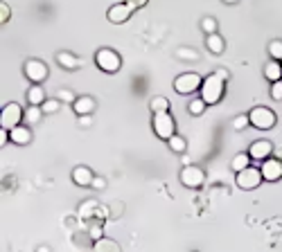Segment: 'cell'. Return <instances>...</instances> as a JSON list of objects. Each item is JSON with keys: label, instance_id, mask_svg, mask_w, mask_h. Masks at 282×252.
Listing matches in <instances>:
<instances>
[{"label": "cell", "instance_id": "6da1fadb", "mask_svg": "<svg viewBox=\"0 0 282 252\" xmlns=\"http://www.w3.org/2000/svg\"><path fill=\"white\" fill-rule=\"evenodd\" d=\"M224 90H226V79H221L217 72H212L210 77H205L203 83H201V97L208 102V106L221 102Z\"/></svg>", "mask_w": 282, "mask_h": 252}, {"label": "cell", "instance_id": "7a4b0ae2", "mask_svg": "<svg viewBox=\"0 0 282 252\" xmlns=\"http://www.w3.org/2000/svg\"><path fill=\"white\" fill-rule=\"evenodd\" d=\"M95 65L106 74H115L117 70L122 68V59L115 50L102 48V50H97V54H95Z\"/></svg>", "mask_w": 282, "mask_h": 252}, {"label": "cell", "instance_id": "3957f363", "mask_svg": "<svg viewBox=\"0 0 282 252\" xmlns=\"http://www.w3.org/2000/svg\"><path fill=\"white\" fill-rule=\"evenodd\" d=\"M151 126H154V133L161 137V140H170V137L176 133V122H174V117H172L170 111L154 113Z\"/></svg>", "mask_w": 282, "mask_h": 252}, {"label": "cell", "instance_id": "277c9868", "mask_svg": "<svg viewBox=\"0 0 282 252\" xmlns=\"http://www.w3.org/2000/svg\"><path fill=\"white\" fill-rule=\"evenodd\" d=\"M248 117H251V126H255V128H260V131H269V128H273L276 122H278V115L267 106L251 108Z\"/></svg>", "mask_w": 282, "mask_h": 252}, {"label": "cell", "instance_id": "5b68a950", "mask_svg": "<svg viewBox=\"0 0 282 252\" xmlns=\"http://www.w3.org/2000/svg\"><path fill=\"white\" fill-rule=\"evenodd\" d=\"M264 183V176H262V169L258 167H246V169L237 171V187L239 189H255Z\"/></svg>", "mask_w": 282, "mask_h": 252}, {"label": "cell", "instance_id": "8992f818", "mask_svg": "<svg viewBox=\"0 0 282 252\" xmlns=\"http://www.w3.org/2000/svg\"><path fill=\"white\" fill-rule=\"evenodd\" d=\"M201 83L203 81H201V77L196 72H183L174 79V90L179 95H192V92H196L201 88Z\"/></svg>", "mask_w": 282, "mask_h": 252}, {"label": "cell", "instance_id": "52a82bcc", "mask_svg": "<svg viewBox=\"0 0 282 252\" xmlns=\"http://www.w3.org/2000/svg\"><path fill=\"white\" fill-rule=\"evenodd\" d=\"M23 117H25V111L20 108V104L11 102V104H7V106L2 108V113H0V126L11 131L14 126H18L20 122H23Z\"/></svg>", "mask_w": 282, "mask_h": 252}, {"label": "cell", "instance_id": "ba28073f", "mask_svg": "<svg viewBox=\"0 0 282 252\" xmlns=\"http://www.w3.org/2000/svg\"><path fill=\"white\" fill-rule=\"evenodd\" d=\"M181 183L185 185V187L190 189H199L201 185L205 183V171L201 169V167H194V165H185L183 169H181Z\"/></svg>", "mask_w": 282, "mask_h": 252}, {"label": "cell", "instance_id": "9c48e42d", "mask_svg": "<svg viewBox=\"0 0 282 252\" xmlns=\"http://www.w3.org/2000/svg\"><path fill=\"white\" fill-rule=\"evenodd\" d=\"M23 72L32 83H43L50 74L48 65H45L43 61H39V59H29V61L23 65Z\"/></svg>", "mask_w": 282, "mask_h": 252}, {"label": "cell", "instance_id": "30bf717a", "mask_svg": "<svg viewBox=\"0 0 282 252\" xmlns=\"http://www.w3.org/2000/svg\"><path fill=\"white\" fill-rule=\"evenodd\" d=\"M262 176L267 183H276V180H282V160L280 158H267V160H262Z\"/></svg>", "mask_w": 282, "mask_h": 252}, {"label": "cell", "instance_id": "8fae6325", "mask_svg": "<svg viewBox=\"0 0 282 252\" xmlns=\"http://www.w3.org/2000/svg\"><path fill=\"white\" fill-rule=\"evenodd\" d=\"M133 14V7H129L127 2H117V5H111V9L106 11V20L113 25H122L127 23Z\"/></svg>", "mask_w": 282, "mask_h": 252}, {"label": "cell", "instance_id": "7c38bea8", "mask_svg": "<svg viewBox=\"0 0 282 252\" xmlns=\"http://www.w3.org/2000/svg\"><path fill=\"white\" fill-rule=\"evenodd\" d=\"M248 153H251V158H253V160H258V162L267 160V158H271V155H273V142H269V140L253 142V144H251V149H248Z\"/></svg>", "mask_w": 282, "mask_h": 252}, {"label": "cell", "instance_id": "4fadbf2b", "mask_svg": "<svg viewBox=\"0 0 282 252\" xmlns=\"http://www.w3.org/2000/svg\"><path fill=\"white\" fill-rule=\"evenodd\" d=\"M70 178H73V183L79 185V187H91V185H93V178H95V174H93V171L88 169L86 165H79V167H75V169H73Z\"/></svg>", "mask_w": 282, "mask_h": 252}, {"label": "cell", "instance_id": "5bb4252c", "mask_svg": "<svg viewBox=\"0 0 282 252\" xmlns=\"http://www.w3.org/2000/svg\"><path fill=\"white\" fill-rule=\"evenodd\" d=\"M9 142H14V144H20V146H25V144H29L32 142V128H29V124L27 126H14L9 131Z\"/></svg>", "mask_w": 282, "mask_h": 252}, {"label": "cell", "instance_id": "9a60e30c", "mask_svg": "<svg viewBox=\"0 0 282 252\" xmlns=\"http://www.w3.org/2000/svg\"><path fill=\"white\" fill-rule=\"evenodd\" d=\"M95 99L88 97V95H82V97H77L73 102V111L77 113V115H88V113H95Z\"/></svg>", "mask_w": 282, "mask_h": 252}, {"label": "cell", "instance_id": "2e32d148", "mask_svg": "<svg viewBox=\"0 0 282 252\" xmlns=\"http://www.w3.org/2000/svg\"><path fill=\"white\" fill-rule=\"evenodd\" d=\"M57 63L64 70H77L79 65H82V59L75 57V54H70V52H59L57 54Z\"/></svg>", "mask_w": 282, "mask_h": 252}, {"label": "cell", "instance_id": "e0dca14e", "mask_svg": "<svg viewBox=\"0 0 282 252\" xmlns=\"http://www.w3.org/2000/svg\"><path fill=\"white\" fill-rule=\"evenodd\" d=\"M205 48L212 54H221L226 50V41L221 39L217 32H212V34H205Z\"/></svg>", "mask_w": 282, "mask_h": 252}, {"label": "cell", "instance_id": "ac0fdd59", "mask_svg": "<svg viewBox=\"0 0 282 252\" xmlns=\"http://www.w3.org/2000/svg\"><path fill=\"white\" fill-rule=\"evenodd\" d=\"M264 77L269 79V81H280L282 79V61H278V59H271V61L264 65Z\"/></svg>", "mask_w": 282, "mask_h": 252}, {"label": "cell", "instance_id": "d6986e66", "mask_svg": "<svg viewBox=\"0 0 282 252\" xmlns=\"http://www.w3.org/2000/svg\"><path fill=\"white\" fill-rule=\"evenodd\" d=\"M95 212H97V200H95V198L84 200V203L77 207V216L82 218V221H91Z\"/></svg>", "mask_w": 282, "mask_h": 252}, {"label": "cell", "instance_id": "ffe728a7", "mask_svg": "<svg viewBox=\"0 0 282 252\" xmlns=\"http://www.w3.org/2000/svg\"><path fill=\"white\" fill-rule=\"evenodd\" d=\"M93 250L95 252H120V243L113 241V239H97V241H93Z\"/></svg>", "mask_w": 282, "mask_h": 252}, {"label": "cell", "instance_id": "44dd1931", "mask_svg": "<svg viewBox=\"0 0 282 252\" xmlns=\"http://www.w3.org/2000/svg\"><path fill=\"white\" fill-rule=\"evenodd\" d=\"M45 90L41 88V83H32V88L27 90V104H34V106H41L45 102Z\"/></svg>", "mask_w": 282, "mask_h": 252}, {"label": "cell", "instance_id": "7402d4cb", "mask_svg": "<svg viewBox=\"0 0 282 252\" xmlns=\"http://www.w3.org/2000/svg\"><path fill=\"white\" fill-rule=\"evenodd\" d=\"M43 115H45L43 108H41V106H34V104H29V108H25L23 122H25V124H29V126H34V124H39Z\"/></svg>", "mask_w": 282, "mask_h": 252}, {"label": "cell", "instance_id": "603a6c76", "mask_svg": "<svg viewBox=\"0 0 282 252\" xmlns=\"http://www.w3.org/2000/svg\"><path fill=\"white\" fill-rule=\"evenodd\" d=\"M251 162H253V158H251V153H237L233 158V160H230V169L235 171V174H237V171H242V169H246V167H251Z\"/></svg>", "mask_w": 282, "mask_h": 252}, {"label": "cell", "instance_id": "cb8c5ba5", "mask_svg": "<svg viewBox=\"0 0 282 252\" xmlns=\"http://www.w3.org/2000/svg\"><path fill=\"white\" fill-rule=\"evenodd\" d=\"M167 144H170V149L174 151V153H185V151H188V142H185V137L179 135V133H174V135L167 140Z\"/></svg>", "mask_w": 282, "mask_h": 252}, {"label": "cell", "instance_id": "d4e9b609", "mask_svg": "<svg viewBox=\"0 0 282 252\" xmlns=\"http://www.w3.org/2000/svg\"><path fill=\"white\" fill-rule=\"evenodd\" d=\"M149 108H151V113L170 111V99H167V97H163V95H158V97H151Z\"/></svg>", "mask_w": 282, "mask_h": 252}, {"label": "cell", "instance_id": "484cf974", "mask_svg": "<svg viewBox=\"0 0 282 252\" xmlns=\"http://www.w3.org/2000/svg\"><path fill=\"white\" fill-rule=\"evenodd\" d=\"M205 106H208V102H205L203 97H196V99H192V102L188 104V111H190V115L199 117V115H203Z\"/></svg>", "mask_w": 282, "mask_h": 252}, {"label": "cell", "instance_id": "4316f807", "mask_svg": "<svg viewBox=\"0 0 282 252\" xmlns=\"http://www.w3.org/2000/svg\"><path fill=\"white\" fill-rule=\"evenodd\" d=\"M102 234H104V223H102V218H97V221H93V218H91L88 237H91L93 241H97V239H102Z\"/></svg>", "mask_w": 282, "mask_h": 252}, {"label": "cell", "instance_id": "83f0119b", "mask_svg": "<svg viewBox=\"0 0 282 252\" xmlns=\"http://www.w3.org/2000/svg\"><path fill=\"white\" fill-rule=\"evenodd\" d=\"M41 108H43L45 115H54V113L61 108V102H59L57 97H54V99H45V102L41 104Z\"/></svg>", "mask_w": 282, "mask_h": 252}, {"label": "cell", "instance_id": "f1b7e54d", "mask_svg": "<svg viewBox=\"0 0 282 252\" xmlns=\"http://www.w3.org/2000/svg\"><path fill=\"white\" fill-rule=\"evenodd\" d=\"M269 54H271V59H278V61L282 59V41L280 39H276V41L269 43Z\"/></svg>", "mask_w": 282, "mask_h": 252}, {"label": "cell", "instance_id": "f546056e", "mask_svg": "<svg viewBox=\"0 0 282 252\" xmlns=\"http://www.w3.org/2000/svg\"><path fill=\"white\" fill-rule=\"evenodd\" d=\"M176 54H179V59H185V61H196V59H199L196 50H192V48H179Z\"/></svg>", "mask_w": 282, "mask_h": 252}, {"label": "cell", "instance_id": "4dcf8cb0", "mask_svg": "<svg viewBox=\"0 0 282 252\" xmlns=\"http://www.w3.org/2000/svg\"><path fill=\"white\" fill-rule=\"evenodd\" d=\"M246 126H251V117H248V113H246V115H237L233 120V128H235V131H244Z\"/></svg>", "mask_w": 282, "mask_h": 252}, {"label": "cell", "instance_id": "1f68e13d", "mask_svg": "<svg viewBox=\"0 0 282 252\" xmlns=\"http://www.w3.org/2000/svg\"><path fill=\"white\" fill-rule=\"evenodd\" d=\"M269 95H271L273 102H282V79H280V81H273L271 83V90H269Z\"/></svg>", "mask_w": 282, "mask_h": 252}, {"label": "cell", "instance_id": "d6a6232c", "mask_svg": "<svg viewBox=\"0 0 282 252\" xmlns=\"http://www.w3.org/2000/svg\"><path fill=\"white\" fill-rule=\"evenodd\" d=\"M201 29H203L205 34H212V32H217V20L210 18V16H208V18H203V20H201Z\"/></svg>", "mask_w": 282, "mask_h": 252}, {"label": "cell", "instance_id": "836d02e7", "mask_svg": "<svg viewBox=\"0 0 282 252\" xmlns=\"http://www.w3.org/2000/svg\"><path fill=\"white\" fill-rule=\"evenodd\" d=\"M9 18H11V7L7 5V2H2V5H0V20H2V23H7Z\"/></svg>", "mask_w": 282, "mask_h": 252}, {"label": "cell", "instance_id": "e575fe53", "mask_svg": "<svg viewBox=\"0 0 282 252\" xmlns=\"http://www.w3.org/2000/svg\"><path fill=\"white\" fill-rule=\"evenodd\" d=\"M91 187L97 189V191L106 189V178H104V176H95V178H93V185H91Z\"/></svg>", "mask_w": 282, "mask_h": 252}, {"label": "cell", "instance_id": "d590c367", "mask_svg": "<svg viewBox=\"0 0 282 252\" xmlns=\"http://www.w3.org/2000/svg\"><path fill=\"white\" fill-rule=\"evenodd\" d=\"M79 126H82V128H91L93 126V113H88V115H79Z\"/></svg>", "mask_w": 282, "mask_h": 252}, {"label": "cell", "instance_id": "8d00e7d4", "mask_svg": "<svg viewBox=\"0 0 282 252\" xmlns=\"http://www.w3.org/2000/svg\"><path fill=\"white\" fill-rule=\"evenodd\" d=\"M59 99H64V102H70V104H73L77 97H73V92H70V90H59Z\"/></svg>", "mask_w": 282, "mask_h": 252}, {"label": "cell", "instance_id": "74e56055", "mask_svg": "<svg viewBox=\"0 0 282 252\" xmlns=\"http://www.w3.org/2000/svg\"><path fill=\"white\" fill-rule=\"evenodd\" d=\"M129 7H133V9H140V7H145L149 0H124Z\"/></svg>", "mask_w": 282, "mask_h": 252}, {"label": "cell", "instance_id": "f35d334b", "mask_svg": "<svg viewBox=\"0 0 282 252\" xmlns=\"http://www.w3.org/2000/svg\"><path fill=\"white\" fill-rule=\"evenodd\" d=\"M7 140H9V128H2L0 131V144H7Z\"/></svg>", "mask_w": 282, "mask_h": 252}, {"label": "cell", "instance_id": "ab89813d", "mask_svg": "<svg viewBox=\"0 0 282 252\" xmlns=\"http://www.w3.org/2000/svg\"><path fill=\"white\" fill-rule=\"evenodd\" d=\"M214 72H217V74H219V77H221V79H226V81H228V79H230V74H228V70H224V68H219V70H214Z\"/></svg>", "mask_w": 282, "mask_h": 252}, {"label": "cell", "instance_id": "60d3db41", "mask_svg": "<svg viewBox=\"0 0 282 252\" xmlns=\"http://www.w3.org/2000/svg\"><path fill=\"white\" fill-rule=\"evenodd\" d=\"M226 5H235V2H239V0H224Z\"/></svg>", "mask_w": 282, "mask_h": 252}, {"label": "cell", "instance_id": "b9f144b4", "mask_svg": "<svg viewBox=\"0 0 282 252\" xmlns=\"http://www.w3.org/2000/svg\"><path fill=\"white\" fill-rule=\"evenodd\" d=\"M276 158H280V160H282V149H278V151H276Z\"/></svg>", "mask_w": 282, "mask_h": 252}, {"label": "cell", "instance_id": "7bdbcfd3", "mask_svg": "<svg viewBox=\"0 0 282 252\" xmlns=\"http://www.w3.org/2000/svg\"><path fill=\"white\" fill-rule=\"evenodd\" d=\"M280 61H282V59H280Z\"/></svg>", "mask_w": 282, "mask_h": 252}]
</instances>
